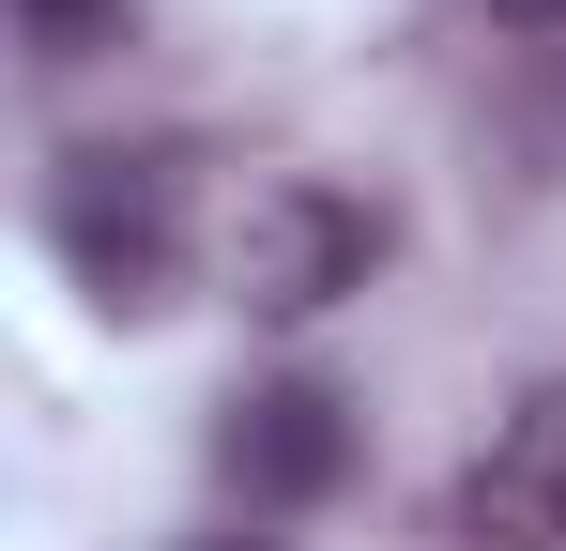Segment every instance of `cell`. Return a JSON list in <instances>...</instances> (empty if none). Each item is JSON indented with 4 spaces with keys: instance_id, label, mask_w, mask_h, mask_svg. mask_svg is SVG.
<instances>
[{
    "instance_id": "1",
    "label": "cell",
    "mask_w": 566,
    "mask_h": 551,
    "mask_svg": "<svg viewBox=\"0 0 566 551\" xmlns=\"http://www.w3.org/2000/svg\"><path fill=\"white\" fill-rule=\"evenodd\" d=\"M46 246H62V276L93 291L107 322H154L169 291H185V154H62V184H46Z\"/></svg>"
},
{
    "instance_id": "7",
    "label": "cell",
    "mask_w": 566,
    "mask_h": 551,
    "mask_svg": "<svg viewBox=\"0 0 566 551\" xmlns=\"http://www.w3.org/2000/svg\"><path fill=\"white\" fill-rule=\"evenodd\" d=\"M490 15H505V31H566V0H490Z\"/></svg>"
},
{
    "instance_id": "2",
    "label": "cell",
    "mask_w": 566,
    "mask_h": 551,
    "mask_svg": "<svg viewBox=\"0 0 566 551\" xmlns=\"http://www.w3.org/2000/svg\"><path fill=\"white\" fill-rule=\"evenodd\" d=\"M382 276V199L322 169H276L245 184V215H230V306H261V322H322V306H353Z\"/></svg>"
},
{
    "instance_id": "5",
    "label": "cell",
    "mask_w": 566,
    "mask_h": 551,
    "mask_svg": "<svg viewBox=\"0 0 566 551\" xmlns=\"http://www.w3.org/2000/svg\"><path fill=\"white\" fill-rule=\"evenodd\" d=\"M138 31V0H15V46L46 62V77H77V62H107Z\"/></svg>"
},
{
    "instance_id": "6",
    "label": "cell",
    "mask_w": 566,
    "mask_h": 551,
    "mask_svg": "<svg viewBox=\"0 0 566 551\" xmlns=\"http://www.w3.org/2000/svg\"><path fill=\"white\" fill-rule=\"evenodd\" d=\"M521 154H536V169L566 184V46L536 62V92H521Z\"/></svg>"
},
{
    "instance_id": "3",
    "label": "cell",
    "mask_w": 566,
    "mask_h": 551,
    "mask_svg": "<svg viewBox=\"0 0 566 551\" xmlns=\"http://www.w3.org/2000/svg\"><path fill=\"white\" fill-rule=\"evenodd\" d=\"M214 475L245 521H291V506H337L353 490V398L337 383H245L214 414Z\"/></svg>"
},
{
    "instance_id": "4",
    "label": "cell",
    "mask_w": 566,
    "mask_h": 551,
    "mask_svg": "<svg viewBox=\"0 0 566 551\" xmlns=\"http://www.w3.org/2000/svg\"><path fill=\"white\" fill-rule=\"evenodd\" d=\"M460 537L474 551H566V383H536L460 475Z\"/></svg>"
},
{
    "instance_id": "8",
    "label": "cell",
    "mask_w": 566,
    "mask_h": 551,
    "mask_svg": "<svg viewBox=\"0 0 566 551\" xmlns=\"http://www.w3.org/2000/svg\"><path fill=\"white\" fill-rule=\"evenodd\" d=\"M199 551H276V537H199Z\"/></svg>"
}]
</instances>
